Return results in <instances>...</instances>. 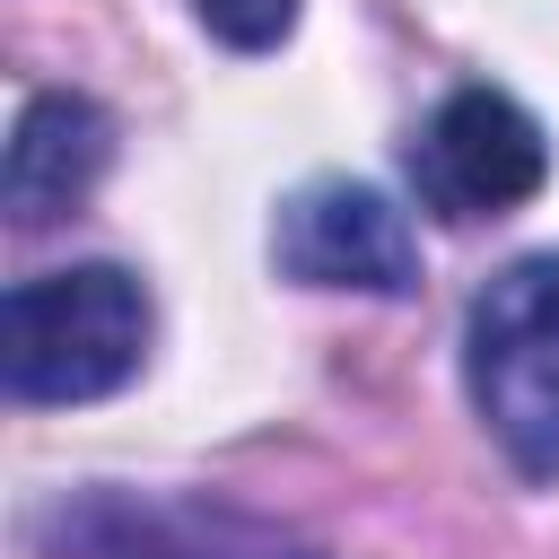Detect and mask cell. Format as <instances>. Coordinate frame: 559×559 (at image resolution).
I'll return each instance as SVG.
<instances>
[{
  "label": "cell",
  "instance_id": "6da1fadb",
  "mask_svg": "<svg viewBox=\"0 0 559 559\" xmlns=\"http://www.w3.org/2000/svg\"><path fill=\"white\" fill-rule=\"evenodd\" d=\"M148 358V288L122 262H70L9 288V393L17 402H105Z\"/></svg>",
  "mask_w": 559,
  "mask_h": 559
},
{
  "label": "cell",
  "instance_id": "7a4b0ae2",
  "mask_svg": "<svg viewBox=\"0 0 559 559\" xmlns=\"http://www.w3.org/2000/svg\"><path fill=\"white\" fill-rule=\"evenodd\" d=\"M463 384L524 480H559V253L507 262L463 323Z\"/></svg>",
  "mask_w": 559,
  "mask_h": 559
},
{
  "label": "cell",
  "instance_id": "3957f363",
  "mask_svg": "<svg viewBox=\"0 0 559 559\" xmlns=\"http://www.w3.org/2000/svg\"><path fill=\"white\" fill-rule=\"evenodd\" d=\"M411 175H419L428 210H445V218H498V210H515V201L542 192L550 148H542V122L507 87H454L428 114V131H419Z\"/></svg>",
  "mask_w": 559,
  "mask_h": 559
},
{
  "label": "cell",
  "instance_id": "277c9868",
  "mask_svg": "<svg viewBox=\"0 0 559 559\" xmlns=\"http://www.w3.org/2000/svg\"><path fill=\"white\" fill-rule=\"evenodd\" d=\"M271 253L306 288H358V297H402L419 288V236L376 183H297L271 218Z\"/></svg>",
  "mask_w": 559,
  "mask_h": 559
},
{
  "label": "cell",
  "instance_id": "5b68a950",
  "mask_svg": "<svg viewBox=\"0 0 559 559\" xmlns=\"http://www.w3.org/2000/svg\"><path fill=\"white\" fill-rule=\"evenodd\" d=\"M61 559H306L288 533L201 507V498H131V489H87L52 515Z\"/></svg>",
  "mask_w": 559,
  "mask_h": 559
},
{
  "label": "cell",
  "instance_id": "8992f818",
  "mask_svg": "<svg viewBox=\"0 0 559 559\" xmlns=\"http://www.w3.org/2000/svg\"><path fill=\"white\" fill-rule=\"evenodd\" d=\"M105 157H114L105 105H87V96H35L17 114V140H9V218L44 227V218L79 210L96 192Z\"/></svg>",
  "mask_w": 559,
  "mask_h": 559
},
{
  "label": "cell",
  "instance_id": "52a82bcc",
  "mask_svg": "<svg viewBox=\"0 0 559 559\" xmlns=\"http://www.w3.org/2000/svg\"><path fill=\"white\" fill-rule=\"evenodd\" d=\"M201 9V26L218 35V44H236V52H271L288 26H297V0H192Z\"/></svg>",
  "mask_w": 559,
  "mask_h": 559
}]
</instances>
